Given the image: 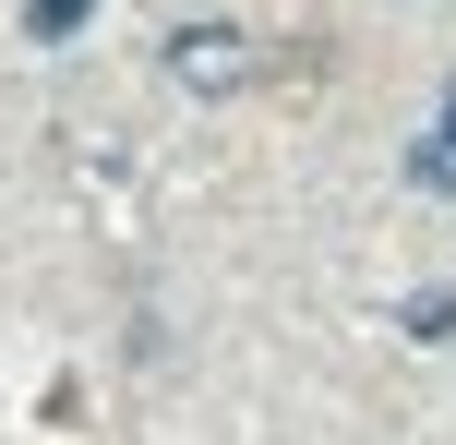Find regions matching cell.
Here are the masks:
<instances>
[{"instance_id": "obj_1", "label": "cell", "mask_w": 456, "mask_h": 445, "mask_svg": "<svg viewBox=\"0 0 456 445\" xmlns=\"http://www.w3.org/2000/svg\"><path fill=\"white\" fill-rule=\"evenodd\" d=\"M252 72H265V48H252L240 24H181V37H168V85L181 96H240Z\"/></svg>"}, {"instance_id": "obj_2", "label": "cell", "mask_w": 456, "mask_h": 445, "mask_svg": "<svg viewBox=\"0 0 456 445\" xmlns=\"http://www.w3.org/2000/svg\"><path fill=\"white\" fill-rule=\"evenodd\" d=\"M409 181L420 193H456V85H444V109H433V144L409 157Z\"/></svg>"}, {"instance_id": "obj_3", "label": "cell", "mask_w": 456, "mask_h": 445, "mask_svg": "<svg viewBox=\"0 0 456 445\" xmlns=\"http://www.w3.org/2000/svg\"><path fill=\"white\" fill-rule=\"evenodd\" d=\"M396 326H409L420 350H444V337H456V289H409V313H396Z\"/></svg>"}, {"instance_id": "obj_4", "label": "cell", "mask_w": 456, "mask_h": 445, "mask_svg": "<svg viewBox=\"0 0 456 445\" xmlns=\"http://www.w3.org/2000/svg\"><path fill=\"white\" fill-rule=\"evenodd\" d=\"M85 12H96V0H37V37H72Z\"/></svg>"}]
</instances>
